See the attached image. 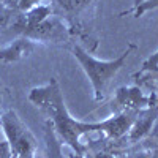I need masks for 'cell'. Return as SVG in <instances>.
<instances>
[{"mask_svg": "<svg viewBox=\"0 0 158 158\" xmlns=\"http://www.w3.org/2000/svg\"><path fill=\"white\" fill-rule=\"evenodd\" d=\"M29 101L48 115L59 139L67 144L76 155L82 156L84 146L81 142V138L95 131V123L77 120L70 114L57 79L52 77L46 84L33 87L29 92Z\"/></svg>", "mask_w": 158, "mask_h": 158, "instance_id": "cell-1", "label": "cell"}, {"mask_svg": "<svg viewBox=\"0 0 158 158\" xmlns=\"http://www.w3.org/2000/svg\"><path fill=\"white\" fill-rule=\"evenodd\" d=\"M135 49H136V44L130 43L128 48L118 57H115L112 60H101V59H95L94 56H90L84 48L77 46V44H74L71 48L73 57L77 60L79 67L82 68V71L85 73L87 79L92 84L95 101H101L104 98L109 82L115 77V74L123 68V65L127 63V60L130 59L131 54H133Z\"/></svg>", "mask_w": 158, "mask_h": 158, "instance_id": "cell-2", "label": "cell"}, {"mask_svg": "<svg viewBox=\"0 0 158 158\" xmlns=\"http://www.w3.org/2000/svg\"><path fill=\"white\" fill-rule=\"evenodd\" d=\"M2 130L5 133L10 152L15 158L35 156L36 141L15 111H6L2 115Z\"/></svg>", "mask_w": 158, "mask_h": 158, "instance_id": "cell-3", "label": "cell"}, {"mask_svg": "<svg viewBox=\"0 0 158 158\" xmlns=\"http://www.w3.org/2000/svg\"><path fill=\"white\" fill-rule=\"evenodd\" d=\"M139 111H122L95 123V131H101L111 139H120L128 135Z\"/></svg>", "mask_w": 158, "mask_h": 158, "instance_id": "cell-4", "label": "cell"}, {"mask_svg": "<svg viewBox=\"0 0 158 158\" xmlns=\"http://www.w3.org/2000/svg\"><path fill=\"white\" fill-rule=\"evenodd\" d=\"M24 36H29L35 43L38 41H52V43H60L65 41L68 36L65 25L57 19V18H48L41 24L35 25V27L29 29L24 32Z\"/></svg>", "mask_w": 158, "mask_h": 158, "instance_id": "cell-5", "label": "cell"}, {"mask_svg": "<svg viewBox=\"0 0 158 158\" xmlns=\"http://www.w3.org/2000/svg\"><path fill=\"white\" fill-rule=\"evenodd\" d=\"M115 103L117 106H120L123 111H142L152 106V101L147 95H144V92L136 87H120L115 90Z\"/></svg>", "mask_w": 158, "mask_h": 158, "instance_id": "cell-6", "label": "cell"}, {"mask_svg": "<svg viewBox=\"0 0 158 158\" xmlns=\"http://www.w3.org/2000/svg\"><path fill=\"white\" fill-rule=\"evenodd\" d=\"M35 48H36V43L33 40L22 35L16 40H13V41L8 46H5L3 49H0V62L6 63V65L21 62L24 59H27L35 51Z\"/></svg>", "mask_w": 158, "mask_h": 158, "instance_id": "cell-7", "label": "cell"}, {"mask_svg": "<svg viewBox=\"0 0 158 158\" xmlns=\"http://www.w3.org/2000/svg\"><path fill=\"white\" fill-rule=\"evenodd\" d=\"M156 117H158V108L156 106L155 108L149 106L147 109L139 111L133 125H131V128L128 131L127 138L131 142H136V141H141L144 138H147L153 123H155V120H156Z\"/></svg>", "mask_w": 158, "mask_h": 158, "instance_id": "cell-8", "label": "cell"}, {"mask_svg": "<svg viewBox=\"0 0 158 158\" xmlns=\"http://www.w3.org/2000/svg\"><path fill=\"white\" fill-rule=\"evenodd\" d=\"M51 16H52V6L48 2H44V3L35 5L30 10L24 11V16L16 22L15 27L16 29H21L22 30V35H24L25 30L35 27V25H38V24H41L43 21H46Z\"/></svg>", "mask_w": 158, "mask_h": 158, "instance_id": "cell-9", "label": "cell"}, {"mask_svg": "<svg viewBox=\"0 0 158 158\" xmlns=\"http://www.w3.org/2000/svg\"><path fill=\"white\" fill-rule=\"evenodd\" d=\"M153 10H158V0H144V2H141L139 5L130 8L127 11H122L120 16H123V15H133L135 18H141V16L146 15V13L153 11Z\"/></svg>", "mask_w": 158, "mask_h": 158, "instance_id": "cell-10", "label": "cell"}, {"mask_svg": "<svg viewBox=\"0 0 158 158\" xmlns=\"http://www.w3.org/2000/svg\"><path fill=\"white\" fill-rule=\"evenodd\" d=\"M158 71V49L153 52V54L144 60L142 63V67L139 70L138 74H144V73H156Z\"/></svg>", "mask_w": 158, "mask_h": 158, "instance_id": "cell-11", "label": "cell"}, {"mask_svg": "<svg viewBox=\"0 0 158 158\" xmlns=\"http://www.w3.org/2000/svg\"><path fill=\"white\" fill-rule=\"evenodd\" d=\"M59 2L67 11H77L84 8L85 5H89L92 0H59Z\"/></svg>", "mask_w": 158, "mask_h": 158, "instance_id": "cell-12", "label": "cell"}, {"mask_svg": "<svg viewBox=\"0 0 158 158\" xmlns=\"http://www.w3.org/2000/svg\"><path fill=\"white\" fill-rule=\"evenodd\" d=\"M44 2H49V0H19V2H18V8L21 11H27L32 6L40 5V3H44Z\"/></svg>", "mask_w": 158, "mask_h": 158, "instance_id": "cell-13", "label": "cell"}, {"mask_svg": "<svg viewBox=\"0 0 158 158\" xmlns=\"http://www.w3.org/2000/svg\"><path fill=\"white\" fill-rule=\"evenodd\" d=\"M10 21H11V8L0 11V32L5 30V29L8 27Z\"/></svg>", "mask_w": 158, "mask_h": 158, "instance_id": "cell-14", "label": "cell"}, {"mask_svg": "<svg viewBox=\"0 0 158 158\" xmlns=\"http://www.w3.org/2000/svg\"><path fill=\"white\" fill-rule=\"evenodd\" d=\"M147 138H150L152 141H155L158 144V117H156V120H155V123H153V127H152V130H150V133H149Z\"/></svg>", "mask_w": 158, "mask_h": 158, "instance_id": "cell-15", "label": "cell"}, {"mask_svg": "<svg viewBox=\"0 0 158 158\" xmlns=\"http://www.w3.org/2000/svg\"><path fill=\"white\" fill-rule=\"evenodd\" d=\"M90 158H115L112 153H109V152H97V153H94Z\"/></svg>", "mask_w": 158, "mask_h": 158, "instance_id": "cell-16", "label": "cell"}, {"mask_svg": "<svg viewBox=\"0 0 158 158\" xmlns=\"http://www.w3.org/2000/svg\"><path fill=\"white\" fill-rule=\"evenodd\" d=\"M3 2L6 3L8 8H13V6H18V2H19V0H3Z\"/></svg>", "mask_w": 158, "mask_h": 158, "instance_id": "cell-17", "label": "cell"}, {"mask_svg": "<svg viewBox=\"0 0 158 158\" xmlns=\"http://www.w3.org/2000/svg\"><path fill=\"white\" fill-rule=\"evenodd\" d=\"M147 153H135V155H128L127 158H147Z\"/></svg>", "mask_w": 158, "mask_h": 158, "instance_id": "cell-18", "label": "cell"}, {"mask_svg": "<svg viewBox=\"0 0 158 158\" xmlns=\"http://www.w3.org/2000/svg\"><path fill=\"white\" fill-rule=\"evenodd\" d=\"M141 2H144V0H133V6H136V5H139Z\"/></svg>", "mask_w": 158, "mask_h": 158, "instance_id": "cell-19", "label": "cell"}, {"mask_svg": "<svg viewBox=\"0 0 158 158\" xmlns=\"http://www.w3.org/2000/svg\"><path fill=\"white\" fill-rule=\"evenodd\" d=\"M0 103H2V89H0Z\"/></svg>", "mask_w": 158, "mask_h": 158, "instance_id": "cell-20", "label": "cell"}, {"mask_svg": "<svg viewBox=\"0 0 158 158\" xmlns=\"http://www.w3.org/2000/svg\"><path fill=\"white\" fill-rule=\"evenodd\" d=\"M0 128H2V115H0Z\"/></svg>", "mask_w": 158, "mask_h": 158, "instance_id": "cell-21", "label": "cell"}, {"mask_svg": "<svg viewBox=\"0 0 158 158\" xmlns=\"http://www.w3.org/2000/svg\"><path fill=\"white\" fill-rule=\"evenodd\" d=\"M29 158H35V156H29Z\"/></svg>", "mask_w": 158, "mask_h": 158, "instance_id": "cell-22", "label": "cell"}, {"mask_svg": "<svg viewBox=\"0 0 158 158\" xmlns=\"http://www.w3.org/2000/svg\"><path fill=\"white\" fill-rule=\"evenodd\" d=\"M0 2H2V0H0Z\"/></svg>", "mask_w": 158, "mask_h": 158, "instance_id": "cell-23", "label": "cell"}]
</instances>
